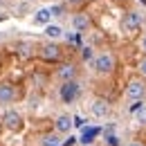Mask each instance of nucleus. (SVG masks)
Listing matches in <instances>:
<instances>
[{
  "label": "nucleus",
  "instance_id": "obj_26",
  "mask_svg": "<svg viewBox=\"0 0 146 146\" xmlns=\"http://www.w3.org/2000/svg\"><path fill=\"white\" fill-rule=\"evenodd\" d=\"M142 50H144V52H146V36L142 38Z\"/></svg>",
  "mask_w": 146,
  "mask_h": 146
},
{
  "label": "nucleus",
  "instance_id": "obj_9",
  "mask_svg": "<svg viewBox=\"0 0 146 146\" xmlns=\"http://www.w3.org/2000/svg\"><path fill=\"white\" fill-rule=\"evenodd\" d=\"M56 79L58 81H72L76 79V65L74 63H63L56 68Z\"/></svg>",
  "mask_w": 146,
  "mask_h": 146
},
{
  "label": "nucleus",
  "instance_id": "obj_14",
  "mask_svg": "<svg viewBox=\"0 0 146 146\" xmlns=\"http://www.w3.org/2000/svg\"><path fill=\"white\" fill-rule=\"evenodd\" d=\"M45 36L50 38V40L61 38V36H63V27H61V25H52V23H47V25H45Z\"/></svg>",
  "mask_w": 146,
  "mask_h": 146
},
{
  "label": "nucleus",
  "instance_id": "obj_3",
  "mask_svg": "<svg viewBox=\"0 0 146 146\" xmlns=\"http://www.w3.org/2000/svg\"><path fill=\"white\" fill-rule=\"evenodd\" d=\"M90 63H92V70H94L97 74H110L112 70H115V56L110 54V52L97 54Z\"/></svg>",
  "mask_w": 146,
  "mask_h": 146
},
{
  "label": "nucleus",
  "instance_id": "obj_21",
  "mask_svg": "<svg viewBox=\"0 0 146 146\" xmlns=\"http://www.w3.org/2000/svg\"><path fill=\"white\" fill-rule=\"evenodd\" d=\"M142 106H144V101H142V99H135V101H133V104H130V112H133V115H135V112H137V110L142 108Z\"/></svg>",
  "mask_w": 146,
  "mask_h": 146
},
{
  "label": "nucleus",
  "instance_id": "obj_20",
  "mask_svg": "<svg viewBox=\"0 0 146 146\" xmlns=\"http://www.w3.org/2000/svg\"><path fill=\"white\" fill-rule=\"evenodd\" d=\"M72 126H76V128H83V126H86V119H83L81 115H76V117H72Z\"/></svg>",
  "mask_w": 146,
  "mask_h": 146
},
{
  "label": "nucleus",
  "instance_id": "obj_8",
  "mask_svg": "<svg viewBox=\"0 0 146 146\" xmlns=\"http://www.w3.org/2000/svg\"><path fill=\"white\" fill-rule=\"evenodd\" d=\"M146 94V86L142 83V81H130L126 86V99H130V101H135V99H144Z\"/></svg>",
  "mask_w": 146,
  "mask_h": 146
},
{
  "label": "nucleus",
  "instance_id": "obj_13",
  "mask_svg": "<svg viewBox=\"0 0 146 146\" xmlns=\"http://www.w3.org/2000/svg\"><path fill=\"white\" fill-rule=\"evenodd\" d=\"M50 20H52V11H50V7H43V9H38L36 16H34V23H36V25H43V27H45Z\"/></svg>",
  "mask_w": 146,
  "mask_h": 146
},
{
  "label": "nucleus",
  "instance_id": "obj_16",
  "mask_svg": "<svg viewBox=\"0 0 146 146\" xmlns=\"http://www.w3.org/2000/svg\"><path fill=\"white\" fill-rule=\"evenodd\" d=\"M104 133H106V144H108V146H121V139H119V135L115 133V128H112V126H108Z\"/></svg>",
  "mask_w": 146,
  "mask_h": 146
},
{
  "label": "nucleus",
  "instance_id": "obj_5",
  "mask_svg": "<svg viewBox=\"0 0 146 146\" xmlns=\"http://www.w3.org/2000/svg\"><path fill=\"white\" fill-rule=\"evenodd\" d=\"M18 99V88L9 81H2L0 83V108H9L11 104H16Z\"/></svg>",
  "mask_w": 146,
  "mask_h": 146
},
{
  "label": "nucleus",
  "instance_id": "obj_27",
  "mask_svg": "<svg viewBox=\"0 0 146 146\" xmlns=\"http://www.w3.org/2000/svg\"><path fill=\"white\" fill-rule=\"evenodd\" d=\"M86 146H90V144H86Z\"/></svg>",
  "mask_w": 146,
  "mask_h": 146
},
{
  "label": "nucleus",
  "instance_id": "obj_24",
  "mask_svg": "<svg viewBox=\"0 0 146 146\" xmlns=\"http://www.w3.org/2000/svg\"><path fill=\"white\" fill-rule=\"evenodd\" d=\"M139 72L146 76V58H142V63H139Z\"/></svg>",
  "mask_w": 146,
  "mask_h": 146
},
{
  "label": "nucleus",
  "instance_id": "obj_2",
  "mask_svg": "<svg viewBox=\"0 0 146 146\" xmlns=\"http://www.w3.org/2000/svg\"><path fill=\"white\" fill-rule=\"evenodd\" d=\"M36 56L45 63H54L61 58V47L56 45L54 40H47V43H40L36 47Z\"/></svg>",
  "mask_w": 146,
  "mask_h": 146
},
{
  "label": "nucleus",
  "instance_id": "obj_15",
  "mask_svg": "<svg viewBox=\"0 0 146 146\" xmlns=\"http://www.w3.org/2000/svg\"><path fill=\"white\" fill-rule=\"evenodd\" d=\"M34 54L36 52H34V45L32 43H27V40H20L18 43V56L20 58H32Z\"/></svg>",
  "mask_w": 146,
  "mask_h": 146
},
{
  "label": "nucleus",
  "instance_id": "obj_6",
  "mask_svg": "<svg viewBox=\"0 0 146 146\" xmlns=\"http://www.w3.org/2000/svg\"><path fill=\"white\" fill-rule=\"evenodd\" d=\"M139 27H142V14L139 11H126L121 18V29L126 34H135V32H139Z\"/></svg>",
  "mask_w": 146,
  "mask_h": 146
},
{
  "label": "nucleus",
  "instance_id": "obj_12",
  "mask_svg": "<svg viewBox=\"0 0 146 146\" xmlns=\"http://www.w3.org/2000/svg\"><path fill=\"white\" fill-rule=\"evenodd\" d=\"M101 133V128H97V126H83L81 128V137H79V142L86 146V144H92L94 142V137Z\"/></svg>",
  "mask_w": 146,
  "mask_h": 146
},
{
  "label": "nucleus",
  "instance_id": "obj_17",
  "mask_svg": "<svg viewBox=\"0 0 146 146\" xmlns=\"http://www.w3.org/2000/svg\"><path fill=\"white\" fill-rule=\"evenodd\" d=\"M92 58H94L92 47H88V45H86V47H81V61H86V63H88V61H92Z\"/></svg>",
  "mask_w": 146,
  "mask_h": 146
},
{
  "label": "nucleus",
  "instance_id": "obj_19",
  "mask_svg": "<svg viewBox=\"0 0 146 146\" xmlns=\"http://www.w3.org/2000/svg\"><path fill=\"white\" fill-rule=\"evenodd\" d=\"M50 11H52V16H63L65 7H63V5H54V7H50Z\"/></svg>",
  "mask_w": 146,
  "mask_h": 146
},
{
  "label": "nucleus",
  "instance_id": "obj_4",
  "mask_svg": "<svg viewBox=\"0 0 146 146\" xmlns=\"http://www.w3.org/2000/svg\"><path fill=\"white\" fill-rule=\"evenodd\" d=\"M79 83H76V79L72 81H61V86H58V99L63 101V104H74L76 101V97H79Z\"/></svg>",
  "mask_w": 146,
  "mask_h": 146
},
{
  "label": "nucleus",
  "instance_id": "obj_22",
  "mask_svg": "<svg viewBox=\"0 0 146 146\" xmlns=\"http://www.w3.org/2000/svg\"><path fill=\"white\" fill-rule=\"evenodd\" d=\"M76 142H79V137H74V135H70V137H68V139H65V142H63L61 146H74Z\"/></svg>",
  "mask_w": 146,
  "mask_h": 146
},
{
  "label": "nucleus",
  "instance_id": "obj_18",
  "mask_svg": "<svg viewBox=\"0 0 146 146\" xmlns=\"http://www.w3.org/2000/svg\"><path fill=\"white\" fill-rule=\"evenodd\" d=\"M135 119H137L139 124H146V106H142V108L135 112Z\"/></svg>",
  "mask_w": 146,
  "mask_h": 146
},
{
  "label": "nucleus",
  "instance_id": "obj_25",
  "mask_svg": "<svg viewBox=\"0 0 146 146\" xmlns=\"http://www.w3.org/2000/svg\"><path fill=\"white\" fill-rule=\"evenodd\" d=\"M126 146H144V144H142V142H137V139H133V142H128Z\"/></svg>",
  "mask_w": 146,
  "mask_h": 146
},
{
  "label": "nucleus",
  "instance_id": "obj_1",
  "mask_svg": "<svg viewBox=\"0 0 146 146\" xmlns=\"http://www.w3.org/2000/svg\"><path fill=\"white\" fill-rule=\"evenodd\" d=\"M25 124V119H23V115H20L18 110L14 108H5L2 110V117H0V126L5 128V130H9V133H16L20 130Z\"/></svg>",
  "mask_w": 146,
  "mask_h": 146
},
{
  "label": "nucleus",
  "instance_id": "obj_7",
  "mask_svg": "<svg viewBox=\"0 0 146 146\" xmlns=\"http://www.w3.org/2000/svg\"><path fill=\"white\" fill-rule=\"evenodd\" d=\"M70 23H72V29L76 32V34H86V32L90 29V25H92V23H90V16H88V14H81V11H79V14H74Z\"/></svg>",
  "mask_w": 146,
  "mask_h": 146
},
{
  "label": "nucleus",
  "instance_id": "obj_23",
  "mask_svg": "<svg viewBox=\"0 0 146 146\" xmlns=\"http://www.w3.org/2000/svg\"><path fill=\"white\" fill-rule=\"evenodd\" d=\"M86 0H65V5H70V7H81Z\"/></svg>",
  "mask_w": 146,
  "mask_h": 146
},
{
  "label": "nucleus",
  "instance_id": "obj_10",
  "mask_svg": "<svg viewBox=\"0 0 146 146\" xmlns=\"http://www.w3.org/2000/svg\"><path fill=\"white\" fill-rule=\"evenodd\" d=\"M72 128L74 126H72V117H70V115H58L54 119V130L58 135H68Z\"/></svg>",
  "mask_w": 146,
  "mask_h": 146
},
{
  "label": "nucleus",
  "instance_id": "obj_11",
  "mask_svg": "<svg viewBox=\"0 0 146 146\" xmlns=\"http://www.w3.org/2000/svg\"><path fill=\"white\" fill-rule=\"evenodd\" d=\"M90 112L94 115V117H99V119L108 117V112H110L108 101H106V99H94V101L90 104Z\"/></svg>",
  "mask_w": 146,
  "mask_h": 146
}]
</instances>
